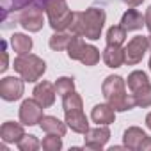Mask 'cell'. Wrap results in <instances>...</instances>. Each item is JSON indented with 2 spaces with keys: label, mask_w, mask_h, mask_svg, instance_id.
I'll return each mask as SVG.
<instances>
[{
  "label": "cell",
  "mask_w": 151,
  "mask_h": 151,
  "mask_svg": "<svg viewBox=\"0 0 151 151\" xmlns=\"http://www.w3.org/2000/svg\"><path fill=\"white\" fill-rule=\"evenodd\" d=\"M43 149L46 151H59L62 147V140H60V135H53V133H48V137L43 139L41 142Z\"/></svg>",
  "instance_id": "28"
},
{
  "label": "cell",
  "mask_w": 151,
  "mask_h": 151,
  "mask_svg": "<svg viewBox=\"0 0 151 151\" xmlns=\"http://www.w3.org/2000/svg\"><path fill=\"white\" fill-rule=\"evenodd\" d=\"M55 91H57V94H60V96H66V94L73 93V91H75V82H73V78H69V77H60V78H57V82H55Z\"/></svg>",
  "instance_id": "27"
},
{
  "label": "cell",
  "mask_w": 151,
  "mask_h": 151,
  "mask_svg": "<svg viewBox=\"0 0 151 151\" xmlns=\"http://www.w3.org/2000/svg\"><path fill=\"white\" fill-rule=\"evenodd\" d=\"M103 96L109 101V105L116 110V112H124V110H132L135 105L133 94L128 96L126 89H124V80L117 75H110V77L105 78L103 86H101Z\"/></svg>",
  "instance_id": "2"
},
{
  "label": "cell",
  "mask_w": 151,
  "mask_h": 151,
  "mask_svg": "<svg viewBox=\"0 0 151 151\" xmlns=\"http://www.w3.org/2000/svg\"><path fill=\"white\" fill-rule=\"evenodd\" d=\"M101 57H103V62L109 68H119V66L124 64V50L117 45H107Z\"/></svg>",
  "instance_id": "13"
},
{
  "label": "cell",
  "mask_w": 151,
  "mask_h": 151,
  "mask_svg": "<svg viewBox=\"0 0 151 151\" xmlns=\"http://www.w3.org/2000/svg\"><path fill=\"white\" fill-rule=\"evenodd\" d=\"M140 149H142V151H149V149H151V137H146V139H144Z\"/></svg>",
  "instance_id": "32"
},
{
  "label": "cell",
  "mask_w": 151,
  "mask_h": 151,
  "mask_svg": "<svg viewBox=\"0 0 151 151\" xmlns=\"http://www.w3.org/2000/svg\"><path fill=\"white\" fill-rule=\"evenodd\" d=\"M146 137L147 135L140 128L132 126V128H128L124 132V146L130 147V149H140V146H142V142H144Z\"/></svg>",
  "instance_id": "17"
},
{
  "label": "cell",
  "mask_w": 151,
  "mask_h": 151,
  "mask_svg": "<svg viewBox=\"0 0 151 151\" xmlns=\"http://www.w3.org/2000/svg\"><path fill=\"white\" fill-rule=\"evenodd\" d=\"M146 27H147V30L151 32V6L146 9Z\"/></svg>",
  "instance_id": "31"
},
{
  "label": "cell",
  "mask_w": 151,
  "mask_h": 151,
  "mask_svg": "<svg viewBox=\"0 0 151 151\" xmlns=\"http://www.w3.org/2000/svg\"><path fill=\"white\" fill-rule=\"evenodd\" d=\"M32 94H34V100H36L41 107L48 109V107H52L53 101H55V94H57L55 84H50V82L43 80V82H39V84L34 87V93H32Z\"/></svg>",
  "instance_id": "10"
},
{
  "label": "cell",
  "mask_w": 151,
  "mask_h": 151,
  "mask_svg": "<svg viewBox=\"0 0 151 151\" xmlns=\"http://www.w3.org/2000/svg\"><path fill=\"white\" fill-rule=\"evenodd\" d=\"M147 84H149V80H147V75L144 71H132L128 75V87L132 91H137V89H140Z\"/></svg>",
  "instance_id": "25"
},
{
  "label": "cell",
  "mask_w": 151,
  "mask_h": 151,
  "mask_svg": "<svg viewBox=\"0 0 151 151\" xmlns=\"http://www.w3.org/2000/svg\"><path fill=\"white\" fill-rule=\"evenodd\" d=\"M84 135H86V147H89V149H103V146L110 139V130L107 128V124H98L96 128L87 130Z\"/></svg>",
  "instance_id": "9"
},
{
  "label": "cell",
  "mask_w": 151,
  "mask_h": 151,
  "mask_svg": "<svg viewBox=\"0 0 151 151\" xmlns=\"http://www.w3.org/2000/svg\"><path fill=\"white\" fill-rule=\"evenodd\" d=\"M149 48H151V36H149Z\"/></svg>",
  "instance_id": "35"
},
{
  "label": "cell",
  "mask_w": 151,
  "mask_h": 151,
  "mask_svg": "<svg viewBox=\"0 0 151 151\" xmlns=\"http://www.w3.org/2000/svg\"><path fill=\"white\" fill-rule=\"evenodd\" d=\"M133 100L137 107H151V84L133 91Z\"/></svg>",
  "instance_id": "24"
},
{
  "label": "cell",
  "mask_w": 151,
  "mask_h": 151,
  "mask_svg": "<svg viewBox=\"0 0 151 151\" xmlns=\"http://www.w3.org/2000/svg\"><path fill=\"white\" fill-rule=\"evenodd\" d=\"M71 37H73V34H71V32H69V34H66L64 30H62V32H55V34L50 37V48H52V50H55V52H60V50L68 48V45H69Z\"/></svg>",
  "instance_id": "21"
},
{
  "label": "cell",
  "mask_w": 151,
  "mask_h": 151,
  "mask_svg": "<svg viewBox=\"0 0 151 151\" xmlns=\"http://www.w3.org/2000/svg\"><path fill=\"white\" fill-rule=\"evenodd\" d=\"M123 2L126 4V6H130V7H137V6H140L144 0H123Z\"/></svg>",
  "instance_id": "33"
},
{
  "label": "cell",
  "mask_w": 151,
  "mask_h": 151,
  "mask_svg": "<svg viewBox=\"0 0 151 151\" xmlns=\"http://www.w3.org/2000/svg\"><path fill=\"white\" fill-rule=\"evenodd\" d=\"M78 60H80L82 64H86V66H94V64L100 60V50L94 48L93 45H86Z\"/></svg>",
  "instance_id": "23"
},
{
  "label": "cell",
  "mask_w": 151,
  "mask_h": 151,
  "mask_svg": "<svg viewBox=\"0 0 151 151\" xmlns=\"http://www.w3.org/2000/svg\"><path fill=\"white\" fill-rule=\"evenodd\" d=\"M62 109H64V112L82 109V98L75 93V91L69 93V94H66V96H62Z\"/></svg>",
  "instance_id": "26"
},
{
  "label": "cell",
  "mask_w": 151,
  "mask_h": 151,
  "mask_svg": "<svg viewBox=\"0 0 151 151\" xmlns=\"http://www.w3.org/2000/svg\"><path fill=\"white\" fill-rule=\"evenodd\" d=\"M66 114V124L77 133H86L89 130V121L87 117L84 116L82 109L78 110H69V112H64Z\"/></svg>",
  "instance_id": "11"
},
{
  "label": "cell",
  "mask_w": 151,
  "mask_h": 151,
  "mask_svg": "<svg viewBox=\"0 0 151 151\" xmlns=\"http://www.w3.org/2000/svg\"><path fill=\"white\" fill-rule=\"evenodd\" d=\"M91 117L96 124H110L116 119V110L110 105H96L91 112Z\"/></svg>",
  "instance_id": "15"
},
{
  "label": "cell",
  "mask_w": 151,
  "mask_h": 151,
  "mask_svg": "<svg viewBox=\"0 0 151 151\" xmlns=\"http://www.w3.org/2000/svg\"><path fill=\"white\" fill-rule=\"evenodd\" d=\"M41 146V142L36 139V135H25L20 142H18V147L22 151H34Z\"/></svg>",
  "instance_id": "29"
},
{
  "label": "cell",
  "mask_w": 151,
  "mask_h": 151,
  "mask_svg": "<svg viewBox=\"0 0 151 151\" xmlns=\"http://www.w3.org/2000/svg\"><path fill=\"white\" fill-rule=\"evenodd\" d=\"M14 71L20 75V77L25 80V82H37L43 73L46 71V64L43 59H39L37 55L34 53H23V55H18L14 59Z\"/></svg>",
  "instance_id": "3"
},
{
  "label": "cell",
  "mask_w": 151,
  "mask_h": 151,
  "mask_svg": "<svg viewBox=\"0 0 151 151\" xmlns=\"http://www.w3.org/2000/svg\"><path fill=\"white\" fill-rule=\"evenodd\" d=\"M11 46L18 55H23V53H29L32 50V39L25 34H13Z\"/></svg>",
  "instance_id": "19"
},
{
  "label": "cell",
  "mask_w": 151,
  "mask_h": 151,
  "mask_svg": "<svg viewBox=\"0 0 151 151\" xmlns=\"http://www.w3.org/2000/svg\"><path fill=\"white\" fill-rule=\"evenodd\" d=\"M43 109L34 98L32 100H25L20 107V121L22 124H27V126H34L37 123H41L43 119Z\"/></svg>",
  "instance_id": "7"
},
{
  "label": "cell",
  "mask_w": 151,
  "mask_h": 151,
  "mask_svg": "<svg viewBox=\"0 0 151 151\" xmlns=\"http://www.w3.org/2000/svg\"><path fill=\"white\" fill-rule=\"evenodd\" d=\"M23 78L16 77H6L0 80V96L6 101H16L23 94Z\"/></svg>",
  "instance_id": "8"
},
{
  "label": "cell",
  "mask_w": 151,
  "mask_h": 151,
  "mask_svg": "<svg viewBox=\"0 0 151 151\" xmlns=\"http://www.w3.org/2000/svg\"><path fill=\"white\" fill-rule=\"evenodd\" d=\"M142 25H146V16H142L137 9H128L121 18V27L126 32L139 30V29H142Z\"/></svg>",
  "instance_id": "14"
},
{
  "label": "cell",
  "mask_w": 151,
  "mask_h": 151,
  "mask_svg": "<svg viewBox=\"0 0 151 151\" xmlns=\"http://www.w3.org/2000/svg\"><path fill=\"white\" fill-rule=\"evenodd\" d=\"M18 23L29 32H39L43 29V23H45L43 22V11L34 7V6H27L18 16Z\"/></svg>",
  "instance_id": "6"
},
{
  "label": "cell",
  "mask_w": 151,
  "mask_h": 151,
  "mask_svg": "<svg viewBox=\"0 0 151 151\" xmlns=\"http://www.w3.org/2000/svg\"><path fill=\"white\" fill-rule=\"evenodd\" d=\"M149 69H151V59H149Z\"/></svg>",
  "instance_id": "36"
},
{
  "label": "cell",
  "mask_w": 151,
  "mask_h": 151,
  "mask_svg": "<svg viewBox=\"0 0 151 151\" xmlns=\"http://www.w3.org/2000/svg\"><path fill=\"white\" fill-rule=\"evenodd\" d=\"M32 0H2V20L9 18V14H16L18 11H23L27 6H30Z\"/></svg>",
  "instance_id": "18"
},
{
  "label": "cell",
  "mask_w": 151,
  "mask_h": 151,
  "mask_svg": "<svg viewBox=\"0 0 151 151\" xmlns=\"http://www.w3.org/2000/svg\"><path fill=\"white\" fill-rule=\"evenodd\" d=\"M105 20H107L105 11L98 7H91L84 13H73L69 32L75 36L87 37V39H100Z\"/></svg>",
  "instance_id": "1"
},
{
  "label": "cell",
  "mask_w": 151,
  "mask_h": 151,
  "mask_svg": "<svg viewBox=\"0 0 151 151\" xmlns=\"http://www.w3.org/2000/svg\"><path fill=\"white\" fill-rule=\"evenodd\" d=\"M7 60H9V55H7V43L2 41V66H0V71H6L9 66H7Z\"/></svg>",
  "instance_id": "30"
},
{
  "label": "cell",
  "mask_w": 151,
  "mask_h": 151,
  "mask_svg": "<svg viewBox=\"0 0 151 151\" xmlns=\"http://www.w3.org/2000/svg\"><path fill=\"white\" fill-rule=\"evenodd\" d=\"M149 48V37L146 36H135L124 48V62L126 64H139L144 57V53Z\"/></svg>",
  "instance_id": "5"
},
{
  "label": "cell",
  "mask_w": 151,
  "mask_h": 151,
  "mask_svg": "<svg viewBox=\"0 0 151 151\" xmlns=\"http://www.w3.org/2000/svg\"><path fill=\"white\" fill-rule=\"evenodd\" d=\"M0 137H2L4 142L11 144V142H20L23 137H25V132H23V126L18 124V123H13V121H7L2 124L0 128Z\"/></svg>",
  "instance_id": "12"
},
{
  "label": "cell",
  "mask_w": 151,
  "mask_h": 151,
  "mask_svg": "<svg viewBox=\"0 0 151 151\" xmlns=\"http://www.w3.org/2000/svg\"><path fill=\"white\" fill-rule=\"evenodd\" d=\"M124 41H126V30L121 25H114V27L109 29V32H107V45L121 46Z\"/></svg>",
  "instance_id": "22"
},
{
  "label": "cell",
  "mask_w": 151,
  "mask_h": 151,
  "mask_svg": "<svg viewBox=\"0 0 151 151\" xmlns=\"http://www.w3.org/2000/svg\"><path fill=\"white\" fill-rule=\"evenodd\" d=\"M146 124H147V128L151 130V112H149V114L146 116Z\"/></svg>",
  "instance_id": "34"
},
{
  "label": "cell",
  "mask_w": 151,
  "mask_h": 151,
  "mask_svg": "<svg viewBox=\"0 0 151 151\" xmlns=\"http://www.w3.org/2000/svg\"><path fill=\"white\" fill-rule=\"evenodd\" d=\"M84 46H86V41L82 39V36H75L73 34V37H71V41H69V45L66 48L68 50V57L73 59V60H78L80 55H82Z\"/></svg>",
  "instance_id": "20"
},
{
  "label": "cell",
  "mask_w": 151,
  "mask_h": 151,
  "mask_svg": "<svg viewBox=\"0 0 151 151\" xmlns=\"http://www.w3.org/2000/svg\"><path fill=\"white\" fill-rule=\"evenodd\" d=\"M46 14H48L50 27L55 32H62L69 29L71 20H73V13L68 7L66 0H50L46 6Z\"/></svg>",
  "instance_id": "4"
},
{
  "label": "cell",
  "mask_w": 151,
  "mask_h": 151,
  "mask_svg": "<svg viewBox=\"0 0 151 151\" xmlns=\"http://www.w3.org/2000/svg\"><path fill=\"white\" fill-rule=\"evenodd\" d=\"M39 126H41L43 132H46V133H53V135H60V137L66 135V128H68L66 123L59 121V119L53 117V116H43Z\"/></svg>",
  "instance_id": "16"
}]
</instances>
